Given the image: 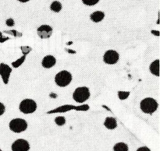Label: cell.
Listing matches in <instances>:
<instances>
[{
  "label": "cell",
  "mask_w": 160,
  "mask_h": 151,
  "mask_svg": "<svg viewBox=\"0 0 160 151\" xmlns=\"http://www.w3.org/2000/svg\"><path fill=\"white\" fill-rule=\"evenodd\" d=\"M19 109L23 114L34 113L37 109V104L32 99H24L20 102Z\"/></svg>",
  "instance_id": "5b68a950"
},
{
  "label": "cell",
  "mask_w": 160,
  "mask_h": 151,
  "mask_svg": "<svg viewBox=\"0 0 160 151\" xmlns=\"http://www.w3.org/2000/svg\"><path fill=\"white\" fill-rule=\"evenodd\" d=\"M120 59L119 53L114 50H108L103 55V61L108 65H113L118 62Z\"/></svg>",
  "instance_id": "8992f818"
},
{
  "label": "cell",
  "mask_w": 160,
  "mask_h": 151,
  "mask_svg": "<svg viewBox=\"0 0 160 151\" xmlns=\"http://www.w3.org/2000/svg\"><path fill=\"white\" fill-rule=\"evenodd\" d=\"M72 81V75L67 70H62L58 73L55 77V82L59 87H65L68 86Z\"/></svg>",
  "instance_id": "7a4b0ae2"
},
{
  "label": "cell",
  "mask_w": 160,
  "mask_h": 151,
  "mask_svg": "<svg viewBox=\"0 0 160 151\" xmlns=\"http://www.w3.org/2000/svg\"><path fill=\"white\" fill-rule=\"evenodd\" d=\"M5 32L7 33V34H12V35H13L14 37H21L22 36L21 33L17 32V31H15V30H12V31H5Z\"/></svg>",
  "instance_id": "7402d4cb"
},
{
  "label": "cell",
  "mask_w": 160,
  "mask_h": 151,
  "mask_svg": "<svg viewBox=\"0 0 160 151\" xmlns=\"http://www.w3.org/2000/svg\"><path fill=\"white\" fill-rule=\"evenodd\" d=\"M5 111H6V107L2 103L0 102V116L2 115L5 113Z\"/></svg>",
  "instance_id": "cb8c5ba5"
},
{
  "label": "cell",
  "mask_w": 160,
  "mask_h": 151,
  "mask_svg": "<svg viewBox=\"0 0 160 151\" xmlns=\"http://www.w3.org/2000/svg\"><path fill=\"white\" fill-rule=\"evenodd\" d=\"M38 34L41 38H48L52 34V28L49 25L44 24L38 28Z\"/></svg>",
  "instance_id": "30bf717a"
},
{
  "label": "cell",
  "mask_w": 160,
  "mask_h": 151,
  "mask_svg": "<svg viewBox=\"0 0 160 151\" xmlns=\"http://www.w3.org/2000/svg\"><path fill=\"white\" fill-rule=\"evenodd\" d=\"M0 151H2V149H0Z\"/></svg>",
  "instance_id": "f546056e"
},
{
  "label": "cell",
  "mask_w": 160,
  "mask_h": 151,
  "mask_svg": "<svg viewBox=\"0 0 160 151\" xmlns=\"http://www.w3.org/2000/svg\"><path fill=\"white\" fill-rule=\"evenodd\" d=\"M152 34H155V35H156L157 37H159V31H152Z\"/></svg>",
  "instance_id": "4316f807"
},
{
  "label": "cell",
  "mask_w": 160,
  "mask_h": 151,
  "mask_svg": "<svg viewBox=\"0 0 160 151\" xmlns=\"http://www.w3.org/2000/svg\"><path fill=\"white\" fill-rule=\"evenodd\" d=\"M56 63V58L53 55H46L42 59V65L44 68H50L52 66H54Z\"/></svg>",
  "instance_id": "8fae6325"
},
{
  "label": "cell",
  "mask_w": 160,
  "mask_h": 151,
  "mask_svg": "<svg viewBox=\"0 0 160 151\" xmlns=\"http://www.w3.org/2000/svg\"><path fill=\"white\" fill-rule=\"evenodd\" d=\"M9 129L16 133H20L23 132L28 128V123L24 119L22 118H14L11 120L9 124Z\"/></svg>",
  "instance_id": "277c9868"
},
{
  "label": "cell",
  "mask_w": 160,
  "mask_h": 151,
  "mask_svg": "<svg viewBox=\"0 0 160 151\" xmlns=\"http://www.w3.org/2000/svg\"><path fill=\"white\" fill-rule=\"evenodd\" d=\"M11 73H12V68H10V66L5 63L0 64V76L2 77L4 84H8L9 83Z\"/></svg>",
  "instance_id": "ba28073f"
},
{
  "label": "cell",
  "mask_w": 160,
  "mask_h": 151,
  "mask_svg": "<svg viewBox=\"0 0 160 151\" xmlns=\"http://www.w3.org/2000/svg\"><path fill=\"white\" fill-rule=\"evenodd\" d=\"M55 122L57 125L62 126L63 125H65L66 123V119L63 116H58L56 117V119H55Z\"/></svg>",
  "instance_id": "ac0fdd59"
},
{
  "label": "cell",
  "mask_w": 160,
  "mask_h": 151,
  "mask_svg": "<svg viewBox=\"0 0 160 151\" xmlns=\"http://www.w3.org/2000/svg\"><path fill=\"white\" fill-rule=\"evenodd\" d=\"M105 17V13L102 11H95L93 13H92L90 15L91 20H92L95 23H98V22H101L102 20L104 19Z\"/></svg>",
  "instance_id": "4fadbf2b"
},
{
  "label": "cell",
  "mask_w": 160,
  "mask_h": 151,
  "mask_svg": "<svg viewBox=\"0 0 160 151\" xmlns=\"http://www.w3.org/2000/svg\"><path fill=\"white\" fill-rule=\"evenodd\" d=\"M25 59H26V55H23L21 58L17 59V61L12 62V66L13 67V68H18V67H20V65L23 63V62L25 61Z\"/></svg>",
  "instance_id": "e0dca14e"
},
{
  "label": "cell",
  "mask_w": 160,
  "mask_h": 151,
  "mask_svg": "<svg viewBox=\"0 0 160 151\" xmlns=\"http://www.w3.org/2000/svg\"><path fill=\"white\" fill-rule=\"evenodd\" d=\"M20 49H21L23 55H27L28 54H29V52L32 51V48L29 46H21L20 47Z\"/></svg>",
  "instance_id": "ffe728a7"
},
{
  "label": "cell",
  "mask_w": 160,
  "mask_h": 151,
  "mask_svg": "<svg viewBox=\"0 0 160 151\" xmlns=\"http://www.w3.org/2000/svg\"><path fill=\"white\" fill-rule=\"evenodd\" d=\"M158 103L152 97H146L142 100L140 103V107L142 111L145 114L152 115L158 108Z\"/></svg>",
  "instance_id": "6da1fadb"
},
{
  "label": "cell",
  "mask_w": 160,
  "mask_h": 151,
  "mask_svg": "<svg viewBox=\"0 0 160 151\" xmlns=\"http://www.w3.org/2000/svg\"><path fill=\"white\" fill-rule=\"evenodd\" d=\"M150 72L156 76H159V60L156 59L150 65Z\"/></svg>",
  "instance_id": "5bb4252c"
},
{
  "label": "cell",
  "mask_w": 160,
  "mask_h": 151,
  "mask_svg": "<svg viewBox=\"0 0 160 151\" xmlns=\"http://www.w3.org/2000/svg\"><path fill=\"white\" fill-rule=\"evenodd\" d=\"M6 24L8 26H13L14 24H15V22H14V20H12V18H9L6 20Z\"/></svg>",
  "instance_id": "603a6c76"
},
{
  "label": "cell",
  "mask_w": 160,
  "mask_h": 151,
  "mask_svg": "<svg viewBox=\"0 0 160 151\" xmlns=\"http://www.w3.org/2000/svg\"><path fill=\"white\" fill-rule=\"evenodd\" d=\"M19 2H27L30 1V0H18Z\"/></svg>",
  "instance_id": "83f0119b"
},
{
  "label": "cell",
  "mask_w": 160,
  "mask_h": 151,
  "mask_svg": "<svg viewBox=\"0 0 160 151\" xmlns=\"http://www.w3.org/2000/svg\"><path fill=\"white\" fill-rule=\"evenodd\" d=\"M50 9L55 12H60L62 9V4L59 1H54L50 6Z\"/></svg>",
  "instance_id": "9a60e30c"
},
{
  "label": "cell",
  "mask_w": 160,
  "mask_h": 151,
  "mask_svg": "<svg viewBox=\"0 0 160 151\" xmlns=\"http://www.w3.org/2000/svg\"><path fill=\"white\" fill-rule=\"evenodd\" d=\"M104 125L106 129L112 130L117 127V121L112 117H107L104 121Z\"/></svg>",
  "instance_id": "7c38bea8"
},
{
  "label": "cell",
  "mask_w": 160,
  "mask_h": 151,
  "mask_svg": "<svg viewBox=\"0 0 160 151\" xmlns=\"http://www.w3.org/2000/svg\"><path fill=\"white\" fill-rule=\"evenodd\" d=\"M2 33L0 32V37H2Z\"/></svg>",
  "instance_id": "f1b7e54d"
},
{
  "label": "cell",
  "mask_w": 160,
  "mask_h": 151,
  "mask_svg": "<svg viewBox=\"0 0 160 151\" xmlns=\"http://www.w3.org/2000/svg\"><path fill=\"white\" fill-rule=\"evenodd\" d=\"M90 97V90L86 87H78L73 93V98L78 103H84Z\"/></svg>",
  "instance_id": "3957f363"
},
{
  "label": "cell",
  "mask_w": 160,
  "mask_h": 151,
  "mask_svg": "<svg viewBox=\"0 0 160 151\" xmlns=\"http://www.w3.org/2000/svg\"><path fill=\"white\" fill-rule=\"evenodd\" d=\"M130 92L129 91H118V97L120 100H126L129 97Z\"/></svg>",
  "instance_id": "d6986e66"
},
{
  "label": "cell",
  "mask_w": 160,
  "mask_h": 151,
  "mask_svg": "<svg viewBox=\"0 0 160 151\" xmlns=\"http://www.w3.org/2000/svg\"><path fill=\"white\" fill-rule=\"evenodd\" d=\"M9 37H4L3 36H2V37H0V43H4L6 40H9Z\"/></svg>",
  "instance_id": "484cf974"
},
{
  "label": "cell",
  "mask_w": 160,
  "mask_h": 151,
  "mask_svg": "<svg viewBox=\"0 0 160 151\" xmlns=\"http://www.w3.org/2000/svg\"><path fill=\"white\" fill-rule=\"evenodd\" d=\"M114 151H128V146L124 143H118L113 146Z\"/></svg>",
  "instance_id": "2e32d148"
},
{
  "label": "cell",
  "mask_w": 160,
  "mask_h": 151,
  "mask_svg": "<svg viewBox=\"0 0 160 151\" xmlns=\"http://www.w3.org/2000/svg\"><path fill=\"white\" fill-rule=\"evenodd\" d=\"M137 151H151L149 148H148L147 146H142V147H140L138 149Z\"/></svg>",
  "instance_id": "d4e9b609"
},
{
  "label": "cell",
  "mask_w": 160,
  "mask_h": 151,
  "mask_svg": "<svg viewBox=\"0 0 160 151\" xmlns=\"http://www.w3.org/2000/svg\"><path fill=\"white\" fill-rule=\"evenodd\" d=\"M72 109H76V110H79V111H87L89 109V106L88 105H83L81 106V107H74L73 105H63L62 107H59L58 108L55 109V110L50 111H48V114H52V113H57V112H65V111H68L72 110Z\"/></svg>",
  "instance_id": "9c48e42d"
},
{
  "label": "cell",
  "mask_w": 160,
  "mask_h": 151,
  "mask_svg": "<svg viewBox=\"0 0 160 151\" xmlns=\"http://www.w3.org/2000/svg\"><path fill=\"white\" fill-rule=\"evenodd\" d=\"M83 3H84V5H86V6H95V4H97V3L99 2V0H82Z\"/></svg>",
  "instance_id": "44dd1931"
},
{
  "label": "cell",
  "mask_w": 160,
  "mask_h": 151,
  "mask_svg": "<svg viewBox=\"0 0 160 151\" xmlns=\"http://www.w3.org/2000/svg\"><path fill=\"white\" fill-rule=\"evenodd\" d=\"M30 149V145L27 140L23 139H17L12 144V151H28Z\"/></svg>",
  "instance_id": "52a82bcc"
}]
</instances>
